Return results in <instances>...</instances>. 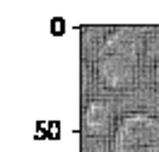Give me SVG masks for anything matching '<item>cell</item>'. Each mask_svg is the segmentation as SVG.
<instances>
[{"label":"cell","instance_id":"4","mask_svg":"<svg viewBox=\"0 0 159 152\" xmlns=\"http://www.w3.org/2000/svg\"><path fill=\"white\" fill-rule=\"evenodd\" d=\"M152 82H154V90L159 94V61L154 63V70H152Z\"/></svg>","mask_w":159,"mask_h":152},{"label":"cell","instance_id":"3","mask_svg":"<svg viewBox=\"0 0 159 152\" xmlns=\"http://www.w3.org/2000/svg\"><path fill=\"white\" fill-rule=\"evenodd\" d=\"M113 104L109 99H89L82 109V128L92 138L113 133Z\"/></svg>","mask_w":159,"mask_h":152},{"label":"cell","instance_id":"1","mask_svg":"<svg viewBox=\"0 0 159 152\" xmlns=\"http://www.w3.org/2000/svg\"><path fill=\"white\" fill-rule=\"evenodd\" d=\"M145 51V29L133 24L111 27L94 53L97 80L106 90L120 92L133 87L138 77L140 58Z\"/></svg>","mask_w":159,"mask_h":152},{"label":"cell","instance_id":"2","mask_svg":"<svg viewBox=\"0 0 159 152\" xmlns=\"http://www.w3.org/2000/svg\"><path fill=\"white\" fill-rule=\"evenodd\" d=\"M111 152H159V116L147 111L120 116L111 133Z\"/></svg>","mask_w":159,"mask_h":152}]
</instances>
